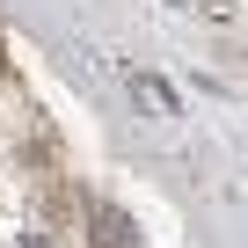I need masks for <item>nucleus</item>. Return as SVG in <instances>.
<instances>
[{"label":"nucleus","mask_w":248,"mask_h":248,"mask_svg":"<svg viewBox=\"0 0 248 248\" xmlns=\"http://www.w3.org/2000/svg\"><path fill=\"white\" fill-rule=\"evenodd\" d=\"M95 233H102V248H124V241H132V226H124V219H117L109 204L95 212Z\"/></svg>","instance_id":"nucleus-1"},{"label":"nucleus","mask_w":248,"mask_h":248,"mask_svg":"<svg viewBox=\"0 0 248 248\" xmlns=\"http://www.w3.org/2000/svg\"><path fill=\"white\" fill-rule=\"evenodd\" d=\"M30 248H44V241H30Z\"/></svg>","instance_id":"nucleus-2"}]
</instances>
